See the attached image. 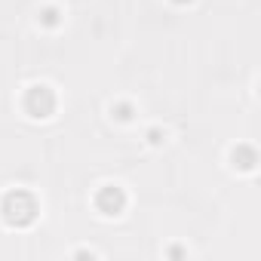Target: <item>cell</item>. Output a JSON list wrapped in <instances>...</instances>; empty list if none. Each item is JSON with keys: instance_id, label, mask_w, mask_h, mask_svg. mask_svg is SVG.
Returning a JSON list of instances; mask_svg holds the SVG:
<instances>
[{"instance_id": "52a82bcc", "label": "cell", "mask_w": 261, "mask_h": 261, "mask_svg": "<svg viewBox=\"0 0 261 261\" xmlns=\"http://www.w3.org/2000/svg\"><path fill=\"white\" fill-rule=\"evenodd\" d=\"M172 4H178V7H185V4H191V0H172Z\"/></svg>"}, {"instance_id": "7a4b0ae2", "label": "cell", "mask_w": 261, "mask_h": 261, "mask_svg": "<svg viewBox=\"0 0 261 261\" xmlns=\"http://www.w3.org/2000/svg\"><path fill=\"white\" fill-rule=\"evenodd\" d=\"M22 105H25V111H28L34 120H46V117L56 111V92H53L46 83H34V86H28Z\"/></svg>"}, {"instance_id": "8992f818", "label": "cell", "mask_w": 261, "mask_h": 261, "mask_svg": "<svg viewBox=\"0 0 261 261\" xmlns=\"http://www.w3.org/2000/svg\"><path fill=\"white\" fill-rule=\"evenodd\" d=\"M111 114L120 120V123H126V120H133V105H126V101H120V105H114L111 108Z\"/></svg>"}, {"instance_id": "277c9868", "label": "cell", "mask_w": 261, "mask_h": 261, "mask_svg": "<svg viewBox=\"0 0 261 261\" xmlns=\"http://www.w3.org/2000/svg\"><path fill=\"white\" fill-rule=\"evenodd\" d=\"M233 163H237L240 169H252V166H255V151H252V148H240V151H233Z\"/></svg>"}, {"instance_id": "6da1fadb", "label": "cell", "mask_w": 261, "mask_h": 261, "mask_svg": "<svg viewBox=\"0 0 261 261\" xmlns=\"http://www.w3.org/2000/svg\"><path fill=\"white\" fill-rule=\"evenodd\" d=\"M0 212H4L7 224H13V227H28V224L37 218L40 206H37V200H34L28 191H10V194L4 197Z\"/></svg>"}, {"instance_id": "5b68a950", "label": "cell", "mask_w": 261, "mask_h": 261, "mask_svg": "<svg viewBox=\"0 0 261 261\" xmlns=\"http://www.w3.org/2000/svg\"><path fill=\"white\" fill-rule=\"evenodd\" d=\"M62 22V13L56 10V7H46L43 13H40V25H46V28H56Z\"/></svg>"}, {"instance_id": "3957f363", "label": "cell", "mask_w": 261, "mask_h": 261, "mask_svg": "<svg viewBox=\"0 0 261 261\" xmlns=\"http://www.w3.org/2000/svg\"><path fill=\"white\" fill-rule=\"evenodd\" d=\"M95 209H98L101 215H120V212L126 209V194H123V188H117V185L98 188V194H95Z\"/></svg>"}]
</instances>
